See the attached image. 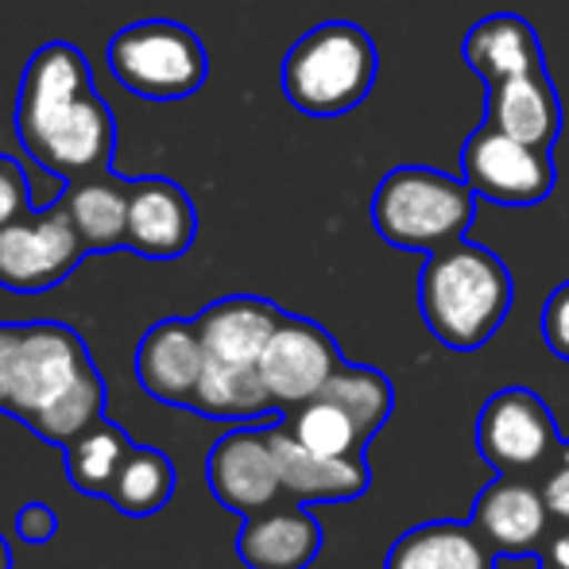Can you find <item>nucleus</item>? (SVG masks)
Segmentation results:
<instances>
[{"instance_id": "obj_1", "label": "nucleus", "mask_w": 569, "mask_h": 569, "mask_svg": "<svg viewBox=\"0 0 569 569\" xmlns=\"http://www.w3.org/2000/svg\"><path fill=\"white\" fill-rule=\"evenodd\" d=\"M0 415L59 450L106 419V380L78 330L62 322H0Z\"/></svg>"}, {"instance_id": "obj_2", "label": "nucleus", "mask_w": 569, "mask_h": 569, "mask_svg": "<svg viewBox=\"0 0 569 569\" xmlns=\"http://www.w3.org/2000/svg\"><path fill=\"white\" fill-rule=\"evenodd\" d=\"M16 136L23 151L59 179L109 171L117 124L74 43H43L28 59L16 98Z\"/></svg>"}, {"instance_id": "obj_3", "label": "nucleus", "mask_w": 569, "mask_h": 569, "mask_svg": "<svg viewBox=\"0 0 569 569\" xmlns=\"http://www.w3.org/2000/svg\"><path fill=\"white\" fill-rule=\"evenodd\" d=\"M516 299L511 271L496 252L472 240H453L427 256L419 276L422 322L446 349L472 352L492 341Z\"/></svg>"}, {"instance_id": "obj_4", "label": "nucleus", "mask_w": 569, "mask_h": 569, "mask_svg": "<svg viewBox=\"0 0 569 569\" xmlns=\"http://www.w3.org/2000/svg\"><path fill=\"white\" fill-rule=\"evenodd\" d=\"M380 54L360 23L330 20L310 28L283 59V93L307 117H341L372 93Z\"/></svg>"}, {"instance_id": "obj_5", "label": "nucleus", "mask_w": 569, "mask_h": 569, "mask_svg": "<svg viewBox=\"0 0 569 569\" xmlns=\"http://www.w3.org/2000/svg\"><path fill=\"white\" fill-rule=\"evenodd\" d=\"M477 194L465 179L435 167H396L372 194V226L391 248L438 252L469 232Z\"/></svg>"}, {"instance_id": "obj_6", "label": "nucleus", "mask_w": 569, "mask_h": 569, "mask_svg": "<svg viewBox=\"0 0 569 569\" xmlns=\"http://www.w3.org/2000/svg\"><path fill=\"white\" fill-rule=\"evenodd\" d=\"M109 74L143 101H182L210 74L206 47L179 20H140L120 28L106 47Z\"/></svg>"}, {"instance_id": "obj_7", "label": "nucleus", "mask_w": 569, "mask_h": 569, "mask_svg": "<svg viewBox=\"0 0 569 569\" xmlns=\"http://www.w3.org/2000/svg\"><path fill=\"white\" fill-rule=\"evenodd\" d=\"M562 446L555 415L531 388H503L480 407L477 450L503 477H531L542 485Z\"/></svg>"}, {"instance_id": "obj_8", "label": "nucleus", "mask_w": 569, "mask_h": 569, "mask_svg": "<svg viewBox=\"0 0 569 569\" xmlns=\"http://www.w3.org/2000/svg\"><path fill=\"white\" fill-rule=\"evenodd\" d=\"M90 252L74 229L67 206L23 213L0 226V287L16 295H43L70 279V271Z\"/></svg>"}, {"instance_id": "obj_9", "label": "nucleus", "mask_w": 569, "mask_h": 569, "mask_svg": "<svg viewBox=\"0 0 569 569\" xmlns=\"http://www.w3.org/2000/svg\"><path fill=\"white\" fill-rule=\"evenodd\" d=\"M461 179L496 206H539L555 190V163L547 148L516 140L485 120L461 148Z\"/></svg>"}, {"instance_id": "obj_10", "label": "nucleus", "mask_w": 569, "mask_h": 569, "mask_svg": "<svg viewBox=\"0 0 569 569\" xmlns=\"http://www.w3.org/2000/svg\"><path fill=\"white\" fill-rule=\"evenodd\" d=\"M345 365L341 349L330 333L310 318L287 315L271 341L263 345L260 380L268 388L279 415L295 411L330 383V376Z\"/></svg>"}, {"instance_id": "obj_11", "label": "nucleus", "mask_w": 569, "mask_h": 569, "mask_svg": "<svg viewBox=\"0 0 569 569\" xmlns=\"http://www.w3.org/2000/svg\"><path fill=\"white\" fill-rule=\"evenodd\" d=\"M206 480H210L213 500L237 516H252L283 500V480H279V465L268 442V427H240L218 438L206 457Z\"/></svg>"}, {"instance_id": "obj_12", "label": "nucleus", "mask_w": 569, "mask_h": 569, "mask_svg": "<svg viewBox=\"0 0 569 569\" xmlns=\"http://www.w3.org/2000/svg\"><path fill=\"white\" fill-rule=\"evenodd\" d=\"M472 523L500 558H539L555 516H550L539 480L496 472V480L472 503Z\"/></svg>"}, {"instance_id": "obj_13", "label": "nucleus", "mask_w": 569, "mask_h": 569, "mask_svg": "<svg viewBox=\"0 0 569 569\" xmlns=\"http://www.w3.org/2000/svg\"><path fill=\"white\" fill-rule=\"evenodd\" d=\"M136 380L156 403L187 407L194 403L198 383L206 372V345L194 322L163 318L136 345Z\"/></svg>"}, {"instance_id": "obj_14", "label": "nucleus", "mask_w": 569, "mask_h": 569, "mask_svg": "<svg viewBox=\"0 0 569 569\" xmlns=\"http://www.w3.org/2000/svg\"><path fill=\"white\" fill-rule=\"evenodd\" d=\"M268 442L279 465L283 496L299 503H345L357 500L372 485L365 457H322L299 442L283 422L268 427Z\"/></svg>"}, {"instance_id": "obj_15", "label": "nucleus", "mask_w": 569, "mask_h": 569, "mask_svg": "<svg viewBox=\"0 0 569 569\" xmlns=\"http://www.w3.org/2000/svg\"><path fill=\"white\" fill-rule=\"evenodd\" d=\"M198 213L190 194L171 179H136L128 202V248L143 260H179L190 252Z\"/></svg>"}, {"instance_id": "obj_16", "label": "nucleus", "mask_w": 569, "mask_h": 569, "mask_svg": "<svg viewBox=\"0 0 569 569\" xmlns=\"http://www.w3.org/2000/svg\"><path fill=\"white\" fill-rule=\"evenodd\" d=\"M322 555V523L299 500H276L244 516L237 535V558L248 569H307Z\"/></svg>"}, {"instance_id": "obj_17", "label": "nucleus", "mask_w": 569, "mask_h": 569, "mask_svg": "<svg viewBox=\"0 0 569 569\" xmlns=\"http://www.w3.org/2000/svg\"><path fill=\"white\" fill-rule=\"evenodd\" d=\"M283 318L287 315L276 302L256 299V295H229V299L210 302L194 318L206 345V365L256 372L263 357V345L271 341V333L279 330Z\"/></svg>"}, {"instance_id": "obj_18", "label": "nucleus", "mask_w": 569, "mask_h": 569, "mask_svg": "<svg viewBox=\"0 0 569 569\" xmlns=\"http://www.w3.org/2000/svg\"><path fill=\"white\" fill-rule=\"evenodd\" d=\"M485 120L535 148H555L558 132H562V98L550 82V70L535 67L508 82L488 86Z\"/></svg>"}, {"instance_id": "obj_19", "label": "nucleus", "mask_w": 569, "mask_h": 569, "mask_svg": "<svg viewBox=\"0 0 569 569\" xmlns=\"http://www.w3.org/2000/svg\"><path fill=\"white\" fill-rule=\"evenodd\" d=\"M496 547L480 535V527L435 519L403 531L388 550L383 569H496Z\"/></svg>"}, {"instance_id": "obj_20", "label": "nucleus", "mask_w": 569, "mask_h": 569, "mask_svg": "<svg viewBox=\"0 0 569 569\" xmlns=\"http://www.w3.org/2000/svg\"><path fill=\"white\" fill-rule=\"evenodd\" d=\"M461 59L485 86L508 82L516 74H527L535 67H547L542 59L539 31L516 12H496L472 23L461 39Z\"/></svg>"}, {"instance_id": "obj_21", "label": "nucleus", "mask_w": 569, "mask_h": 569, "mask_svg": "<svg viewBox=\"0 0 569 569\" xmlns=\"http://www.w3.org/2000/svg\"><path fill=\"white\" fill-rule=\"evenodd\" d=\"M128 202H132V182L113 174H86L67 187V206L74 229L82 232L90 252H113L128 248Z\"/></svg>"}, {"instance_id": "obj_22", "label": "nucleus", "mask_w": 569, "mask_h": 569, "mask_svg": "<svg viewBox=\"0 0 569 569\" xmlns=\"http://www.w3.org/2000/svg\"><path fill=\"white\" fill-rule=\"evenodd\" d=\"M283 427L299 438L307 450L322 457H365L368 442H372V430L341 403L330 391H318L315 399H307L302 407L283 415Z\"/></svg>"}, {"instance_id": "obj_23", "label": "nucleus", "mask_w": 569, "mask_h": 569, "mask_svg": "<svg viewBox=\"0 0 569 569\" xmlns=\"http://www.w3.org/2000/svg\"><path fill=\"white\" fill-rule=\"evenodd\" d=\"M174 496V465L171 457L156 446H132L128 461L120 465L113 488L106 500L113 503L120 516L128 519H148L163 511Z\"/></svg>"}, {"instance_id": "obj_24", "label": "nucleus", "mask_w": 569, "mask_h": 569, "mask_svg": "<svg viewBox=\"0 0 569 569\" xmlns=\"http://www.w3.org/2000/svg\"><path fill=\"white\" fill-rule=\"evenodd\" d=\"M62 453H67V477H70V485H74V492L106 500L117 472H120V465H124L128 453H132V438H128L124 427H117V422L98 419Z\"/></svg>"}, {"instance_id": "obj_25", "label": "nucleus", "mask_w": 569, "mask_h": 569, "mask_svg": "<svg viewBox=\"0 0 569 569\" xmlns=\"http://www.w3.org/2000/svg\"><path fill=\"white\" fill-rule=\"evenodd\" d=\"M28 174L16 159L0 156V226L23 218L31 210V194H28Z\"/></svg>"}, {"instance_id": "obj_26", "label": "nucleus", "mask_w": 569, "mask_h": 569, "mask_svg": "<svg viewBox=\"0 0 569 569\" xmlns=\"http://www.w3.org/2000/svg\"><path fill=\"white\" fill-rule=\"evenodd\" d=\"M542 338H547L555 357L569 360V279L555 287V295L542 307Z\"/></svg>"}, {"instance_id": "obj_27", "label": "nucleus", "mask_w": 569, "mask_h": 569, "mask_svg": "<svg viewBox=\"0 0 569 569\" xmlns=\"http://www.w3.org/2000/svg\"><path fill=\"white\" fill-rule=\"evenodd\" d=\"M12 531H16V539H23V542H51L54 535H59V516H54L51 503L31 500L16 511Z\"/></svg>"}, {"instance_id": "obj_28", "label": "nucleus", "mask_w": 569, "mask_h": 569, "mask_svg": "<svg viewBox=\"0 0 569 569\" xmlns=\"http://www.w3.org/2000/svg\"><path fill=\"white\" fill-rule=\"evenodd\" d=\"M542 496H547V508L558 523H569V442L562 446L558 461L550 465V472L542 477Z\"/></svg>"}, {"instance_id": "obj_29", "label": "nucleus", "mask_w": 569, "mask_h": 569, "mask_svg": "<svg viewBox=\"0 0 569 569\" xmlns=\"http://www.w3.org/2000/svg\"><path fill=\"white\" fill-rule=\"evenodd\" d=\"M539 562L569 569V523H558L555 519V527H550L547 542H542V550H539Z\"/></svg>"}, {"instance_id": "obj_30", "label": "nucleus", "mask_w": 569, "mask_h": 569, "mask_svg": "<svg viewBox=\"0 0 569 569\" xmlns=\"http://www.w3.org/2000/svg\"><path fill=\"white\" fill-rule=\"evenodd\" d=\"M0 569H12V547H8L4 535H0Z\"/></svg>"}, {"instance_id": "obj_31", "label": "nucleus", "mask_w": 569, "mask_h": 569, "mask_svg": "<svg viewBox=\"0 0 569 569\" xmlns=\"http://www.w3.org/2000/svg\"><path fill=\"white\" fill-rule=\"evenodd\" d=\"M539 569H558V566H542V562H539Z\"/></svg>"}]
</instances>
